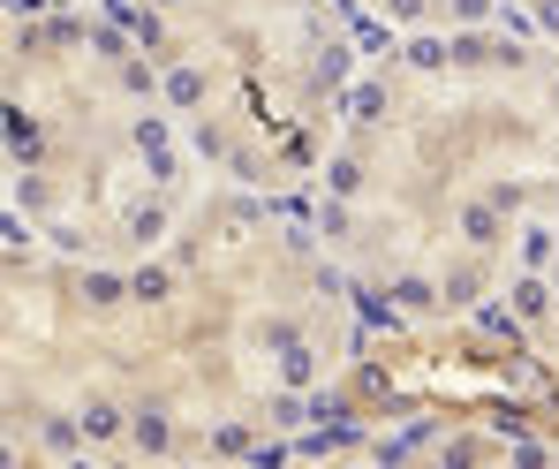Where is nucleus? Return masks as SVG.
Here are the masks:
<instances>
[{"label":"nucleus","instance_id":"f257e3e1","mask_svg":"<svg viewBox=\"0 0 559 469\" xmlns=\"http://www.w3.org/2000/svg\"><path fill=\"white\" fill-rule=\"evenodd\" d=\"M378 333L302 204L212 189L152 258L8 243V455L235 469L302 439Z\"/></svg>","mask_w":559,"mask_h":469},{"label":"nucleus","instance_id":"f03ea898","mask_svg":"<svg viewBox=\"0 0 559 469\" xmlns=\"http://www.w3.org/2000/svg\"><path fill=\"white\" fill-rule=\"evenodd\" d=\"M302 220L378 333L507 310L559 235V54L522 23L378 46Z\"/></svg>","mask_w":559,"mask_h":469},{"label":"nucleus","instance_id":"7ed1b4c3","mask_svg":"<svg viewBox=\"0 0 559 469\" xmlns=\"http://www.w3.org/2000/svg\"><path fill=\"white\" fill-rule=\"evenodd\" d=\"M0 197L8 243L129 266L212 197L121 15L98 8H8L0 61Z\"/></svg>","mask_w":559,"mask_h":469},{"label":"nucleus","instance_id":"20e7f679","mask_svg":"<svg viewBox=\"0 0 559 469\" xmlns=\"http://www.w3.org/2000/svg\"><path fill=\"white\" fill-rule=\"evenodd\" d=\"M175 129L219 189L302 204L378 61L348 0H114Z\"/></svg>","mask_w":559,"mask_h":469},{"label":"nucleus","instance_id":"39448f33","mask_svg":"<svg viewBox=\"0 0 559 469\" xmlns=\"http://www.w3.org/2000/svg\"><path fill=\"white\" fill-rule=\"evenodd\" d=\"M364 469H559V455L545 439H522V432H484V424H462V432H431V439H408L393 455H378Z\"/></svg>","mask_w":559,"mask_h":469},{"label":"nucleus","instance_id":"423d86ee","mask_svg":"<svg viewBox=\"0 0 559 469\" xmlns=\"http://www.w3.org/2000/svg\"><path fill=\"white\" fill-rule=\"evenodd\" d=\"M385 46L401 38H462V31H491L514 23V0H348Z\"/></svg>","mask_w":559,"mask_h":469},{"label":"nucleus","instance_id":"0eeeda50","mask_svg":"<svg viewBox=\"0 0 559 469\" xmlns=\"http://www.w3.org/2000/svg\"><path fill=\"white\" fill-rule=\"evenodd\" d=\"M499 318L522 333V349H530L537 364H552V372H559V235H552V250L530 266V281L507 295Z\"/></svg>","mask_w":559,"mask_h":469},{"label":"nucleus","instance_id":"6e6552de","mask_svg":"<svg viewBox=\"0 0 559 469\" xmlns=\"http://www.w3.org/2000/svg\"><path fill=\"white\" fill-rule=\"evenodd\" d=\"M514 23H522V31H537V38L559 54V0H514Z\"/></svg>","mask_w":559,"mask_h":469},{"label":"nucleus","instance_id":"1a4fd4ad","mask_svg":"<svg viewBox=\"0 0 559 469\" xmlns=\"http://www.w3.org/2000/svg\"><path fill=\"white\" fill-rule=\"evenodd\" d=\"M8 8H98V15H114V0H8Z\"/></svg>","mask_w":559,"mask_h":469}]
</instances>
